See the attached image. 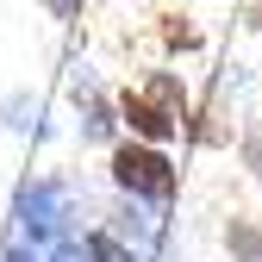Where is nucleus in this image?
Listing matches in <instances>:
<instances>
[{
	"label": "nucleus",
	"mask_w": 262,
	"mask_h": 262,
	"mask_svg": "<svg viewBox=\"0 0 262 262\" xmlns=\"http://www.w3.org/2000/svg\"><path fill=\"white\" fill-rule=\"evenodd\" d=\"M119 113H125V125L138 131L144 144H169L175 131H181V119H187V88H181V75H150L144 88H131L125 100H119Z\"/></svg>",
	"instance_id": "1"
},
{
	"label": "nucleus",
	"mask_w": 262,
	"mask_h": 262,
	"mask_svg": "<svg viewBox=\"0 0 262 262\" xmlns=\"http://www.w3.org/2000/svg\"><path fill=\"white\" fill-rule=\"evenodd\" d=\"M7 262H38V256H31V250H13V256H7Z\"/></svg>",
	"instance_id": "5"
},
{
	"label": "nucleus",
	"mask_w": 262,
	"mask_h": 262,
	"mask_svg": "<svg viewBox=\"0 0 262 262\" xmlns=\"http://www.w3.org/2000/svg\"><path fill=\"white\" fill-rule=\"evenodd\" d=\"M44 7H50V13H62V19H69V13H75V0H44Z\"/></svg>",
	"instance_id": "4"
},
{
	"label": "nucleus",
	"mask_w": 262,
	"mask_h": 262,
	"mask_svg": "<svg viewBox=\"0 0 262 262\" xmlns=\"http://www.w3.org/2000/svg\"><path fill=\"white\" fill-rule=\"evenodd\" d=\"M113 181L125 193H138V200H175V187H181V175L162 156V144H144V138L113 150Z\"/></svg>",
	"instance_id": "2"
},
{
	"label": "nucleus",
	"mask_w": 262,
	"mask_h": 262,
	"mask_svg": "<svg viewBox=\"0 0 262 262\" xmlns=\"http://www.w3.org/2000/svg\"><path fill=\"white\" fill-rule=\"evenodd\" d=\"M88 262H138V256H131L113 231H94V237H88Z\"/></svg>",
	"instance_id": "3"
}]
</instances>
